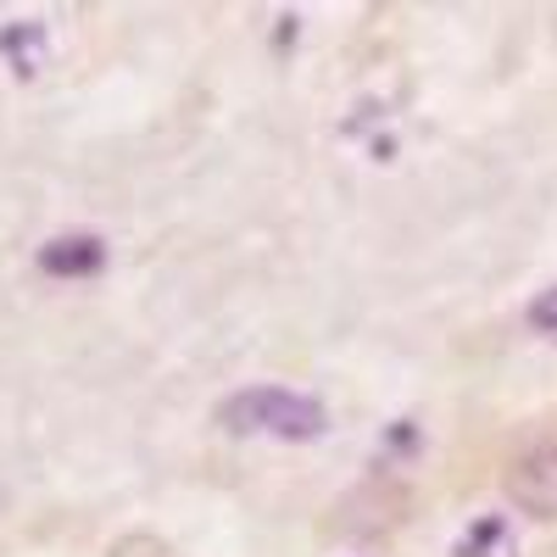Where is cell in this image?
<instances>
[{"mask_svg": "<svg viewBox=\"0 0 557 557\" xmlns=\"http://www.w3.org/2000/svg\"><path fill=\"white\" fill-rule=\"evenodd\" d=\"M101 262H107V246L96 235H62L39 251V268L57 278H89V273H101Z\"/></svg>", "mask_w": 557, "mask_h": 557, "instance_id": "obj_3", "label": "cell"}, {"mask_svg": "<svg viewBox=\"0 0 557 557\" xmlns=\"http://www.w3.org/2000/svg\"><path fill=\"white\" fill-rule=\"evenodd\" d=\"M530 330H541V335H552V341H557V285H552V290H541V296L530 301Z\"/></svg>", "mask_w": 557, "mask_h": 557, "instance_id": "obj_4", "label": "cell"}, {"mask_svg": "<svg viewBox=\"0 0 557 557\" xmlns=\"http://www.w3.org/2000/svg\"><path fill=\"white\" fill-rule=\"evenodd\" d=\"M507 496L530 519H557V441L507 469Z\"/></svg>", "mask_w": 557, "mask_h": 557, "instance_id": "obj_2", "label": "cell"}, {"mask_svg": "<svg viewBox=\"0 0 557 557\" xmlns=\"http://www.w3.org/2000/svg\"><path fill=\"white\" fill-rule=\"evenodd\" d=\"M218 424L228 435H273V441H318L330 430V412L318 396L278 391V385H251L218 401Z\"/></svg>", "mask_w": 557, "mask_h": 557, "instance_id": "obj_1", "label": "cell"}]
</instances>
